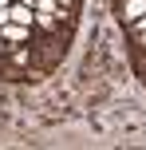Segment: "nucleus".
Segmentation results:
<instances>
[{"mask_svg":"<svg viewBox=\"0 0 146 150\" xmlns=\"http://www.w3.org/2000/svg\"><path fill=\"white\" fill-rule=\"evenodd\" d=\"M32 32H36V28H24V24H12V20H8L4 28H0V40H4L8 47H24L32 40Z\"/></svg>","mask_w":146,"mask_h":150,"instance_id":"nucleus-1","label":"nucleus"},{"mask_svg":"<svg viewBox=\"0 0 146 150\" xmlns=\"http://www.w3.org/2000/svg\"><path fill=\"white\" fill-rule=\"evenodd\" d=\"M8 20L24 24V28H36V8H32L28 0H12V4H8Z\"/></svg>","mask_w":146,"mask_h":150,"instance_id":"nucleus-2","label":"nucleus"},{"mask_svg":"<svg viewBox=\"0 0 146 150\" xmlns=\"http://www.w3.org/2000/svg\"><path fill=\"white\" fill-rule=\"evenodd\" d=\"M142 12H146V0H123V8H118V16H123V24L138 20Z\"/></svg>","mask_w":146,"mask_h":150,"instance_id":"nucleus-3","label":"nucleus"},{"mask_svg":"<svg viewBox=\"0 0 146 150\" xmlns=\"http://www.w3.org/2000/svg\"><path fill=\"white\" fill-rule=\"evenodd\" d=\"M8 4H12V0H0V28L8 24Z\"/></svg>","mask_w":146,"mask_h":150,"instance_id":"nucleus-4","label":"nucleus"}]
</instances>
